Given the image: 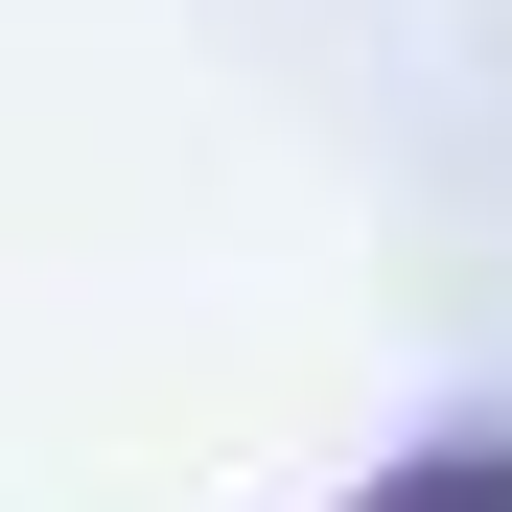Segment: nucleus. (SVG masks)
Masks as SVG:
<instances>
[{
  "mask_svg": "<svg viewBox=\"0 0 512 512\" xmlns=\"http://www.w3.org/2000/svg\"><path fill=\"white\" fill-rule=\"evenodd\" d=\"M373 512H512V443H466V466H396Z\"/></svg>",
  "mask_w": 512,
  "mask_h": 512,
  "instance_id": "f257e3e1",
  "label": "nucleus"
}]
</instances>
